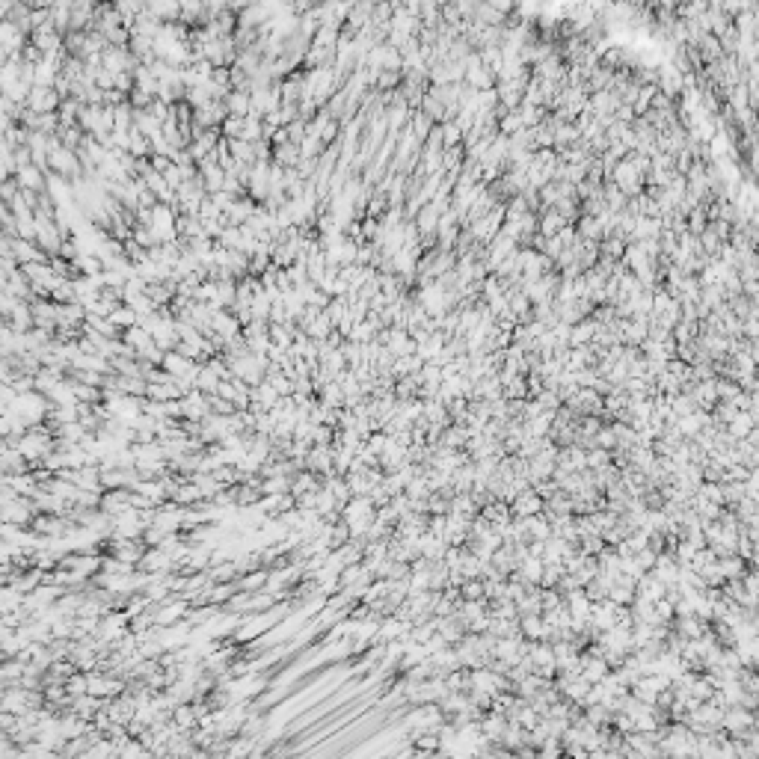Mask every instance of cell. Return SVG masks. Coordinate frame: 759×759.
I'll list each match as a JSON object with an SVG mask.
<instances>
[{
	"label": "cell",
	"mask_w": 759,
	"mask_h": 759,
	"mask_svg": "<svg viewBox=\"0 0 759 759\" xmlns=\"http://www.w3.org/2000/svg\"><path fill=\"white\" fill-rule=\"evenodd\" d=\"M60 92L57 89H48V86H33L30 89V98H27V107L39 116H45V113H57L60 110Z\"/></svg>",
	"instance_id": "cell-1"
},
{
	"label": "cell",
	"mask_w": 759,
	"mask_h": 759,
	"mask_svg": "<svg viewBox=\"0 0 759 759\" xmlns=\"http://www.w3.org/2000/svg\"><path fill=\"white\" fill-rule=\"evenodd\" d=\"M48 172L45 169H39V166H24V169H18V176H15V181H18V187L21 190H30V193H48Z\"/></svg>",
	"instance_id": "cell-2"
},
{
	"label": "cell",
	"mask_w": 759,
	"mask_h": 759,
	"mask_svg": "<svg viewBox=\"0 0 759 759\" xmlns=\"http://www.w3.org/2000/svg\"><path fill=\"white\" fill-rule=\"evenodd\" d=\"M211 332H217V336H223L225 341H232V338H237V336H244V326H241V321L235 317V312L223 309V312L214 315V321H211Z\"/></svg>",
	"instance_id": "cell-3"
},
{
	"label": "cell",
	"mask_w": 759,
	"mask_h": 759,
	"mask_svg": "<svg viewBox=\"0 0 759 759\" xmlns=\"http://www.w3.org/2000/svg\"><path fill=\"white\" fill-rule=\"evenodd\" d=\"M65 380H69V371L54 368V365H45V368L36 374V392H39V395H45V397H51V392H54L57 385L65 383Z\"/></svg>",
	"instance_id": "cell-4"
},
{
	"label": "cell",
	"mask_w": 759,
	"mask_h": 759,
	"mask_svg": "<svg viewBox=\"0 0 759 759\" xmlns=\"http://www.w3.org/2000/svg\"><path fill=\"white\" fill-rule=\"evenodd\" d=\"M12 252H15V258L21 261V268H24V264H48V261H51L45 252L39 249L36 241H24V237L12 241Z\"/></svg>",
	"instance_id": "cell-5"
},
{
	"label": "cell",
	"mask_w": 759,
	"mask_h": 759,
	"mask_svg": "<svg viewBox=\"0 0 759 759\" xmlns=\"http://www.w3.org/2000/svg\"><path fill=\"white\" fill-rule=\"evenodd\" d=\"M256 211H258V202H252L249 196L244 199H237V202L225 211V220H229V225H237V229H244V225L256 217Z\"/></svg>",
	"instance_id": "cell-6"
},
{
	"label": "cell",
	"mask_w": 759,
	"mask_h": 759,
	"mask_svg": "<svg viewBox=\"0 0 759 759\" xmlns=\"http://www.w3.org/2000/svg\"><path fill=\"white\" fill-rule=\"evenodd\" d=\"M4 324H9L12 329L18 332V336H27V332H33V329H36L33 305H30V303H18V309L12 312V317H9V321H4Z\"/></svg>",
	"instance_id": "cell-7"
},
{
	"label": "cell",
	"mask_w": 759,
	"mask_h": 759,
	"mask_svg": "<svg viewBox=\"0 0 759 759\" xmlns=\"http://www.w3.org/2000/svg\"><path fill=\"white\" fill-rule=\"evenodd\" d=\"M300 161H303V152H300V145H294V143H285V145H276V149H273V164L276 166L297 169Z\"/></svg>",
	"instance_id": "cell-8"
},
{
	"label": "cell",
	"mask_w": 759,
	"mask_h": 759,
	"mask_svg": "<svg viewBox=\"0 0 759 759\" xmlns=\"http://www.w3.org/2000/svg\"><path fill=\"white\" fill-rule=\"evenodd\" d=\"M279 92H282L285 104H300L303 101V69L294 72L291 77H285V81L279 84Z\"/></svg>",
	"instance_id": "cell-9"
},
{
	"label": "cell",
	"mask_w": 759,
	"mask_h": 759,
	"mask_svg": "<svg viewBox=\"0 0 759 759\" xmlns=\"http://www.w3.org/2000/svg\"><path fill=\"white\" fill-rule=\"evenodd\" d=\"M225 107H229V116H241L246 119L252 113V92H244V89H235L229 98H225Z\"/></svg>",
	"instance_id": "cell-10"
},
{
	"label": "cell",
	"mask_w": 759,
	"mask_h": 759,
	"mask_svg": "<svg viewBox=\"0 0 759 759\" xmlns=\"http://www.w3.org/2000/svg\"><path fill=\"white\" fill-rule=\"evenodd\" d=\"M149 12L161 24H178L181 21V4H149Z\"/></svg>",
	"instance_id": "cell-11"
},
{
	"label": "cell",
	"mask_w": 759,
	"mask_h": 759,
	"mask_svg": "<svg viewBox=\"0 0 759 759\" xmlns=\"http://www.w3.org/2000/svg\"><path fill=\"white\" fill-rule=\"evenodd\" d=\"M122 341L128 344V348H134L137 350V356L143 353V350H149L152 344H154V338H152V332H145L143 326H134V329H128L125 336H122Z\"/></svg>",
	"instance_id": "cell-12"
},
{
	"label": "cell",
	"mask_w": 759,
	"mask_h": 759,
	"mask_svg": "<svg viewBox=\"0 0 759 759\" xmlns=\"http://www.w3.org/2000/svg\"><path fill=\"white\" fill-rule=\"evenodd\" d=\"M348 312H350V303H348V297H332V300H329V305L324 309V315L329 317L332 326H336V329L344 324V317H348Z\"/></svg>",
	"instance_id": "cell-13"
},
{
	"label": "cell",
	"mask_w": 759,
	"mask_h": 759,
	"mask_svg": "<svg viewBox=\"0 0 759 759\" xmlns=\"http://www.w3.org/2000/svg\"><path fill=\"white\" fill-rule=\"evenodd\" d=\"M110 321H113L119 329H122V332H128V329L140 326V315H137L134 309H131V305H125V303H122V305H119V309L110 315Z\"/></svg>",
	"instance_id": "cell-14"
},
{
	"label": "cell",
	"mask_w": 759,
	"mask_h": 759,
	"mask_svg": "<svg viewBox=\"0 0 759 759\" xmlns=\"http://www.w3.org/2000/svg\"><path fill=\"white\" fill-rule=\"evenodd\" d=\"M220 377L214 374V371H211L208 365H202L199 368V377H196V392H202V395H217V389H220Z\"/></svg>",
	"instance_id": "cell-15"
},
{
	"label": "cell",
	"mask_w": 759,
	"mask_h": 759,
	"mask_svg": "<svg viewBox=\"0 0 759 759\" xmlns=\"http://www.w3.org/2000/svg\"><path fill=\"white\" fill-rule=\"evenodd\" d=\"M332 332H336V326H332V321H329L326 315H321V317H317V321H312V326H309V329H305V336L315 338V341H329Z\"/></svg>",
	"instance_id": "cell-16"
},
{
	"label": "cell",
	"mask_w": 759,
	"mask_h": 759,
	"mask_svg": "<svg viewBox=\"0 0 759 759\" xmlns=\"http://www.w3.org/2000/svg\"><path fill=\"white\" fill-rule=\"evenodd\" d=\"M244 128H246V119H241V116H229L223 122V140H241L244 137Z\"/></svg>",
	"instance_id": "cell-17"
}]
</instances>
